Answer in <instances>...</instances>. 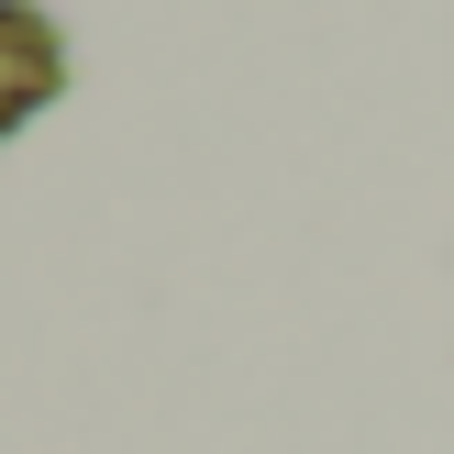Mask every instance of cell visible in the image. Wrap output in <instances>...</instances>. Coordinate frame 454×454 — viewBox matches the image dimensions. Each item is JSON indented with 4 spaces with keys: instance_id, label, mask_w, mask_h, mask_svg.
Segmentation results:
<instances>
[{
    "instance_id": "cell-1",
    "label": "cell",
    "mask_w": 454,
    "mask_h": 454,
    "mask_svg": "<svg viewBox=\"0 0 454 454\" xmlns=\"http://www.w3.org/2000/svg\"><path fill=\"white\" fill-rule=\"evenodd\" d=\"M67 100V34L44 0H0V145Z\"/></svg>"
}]
</instances>
